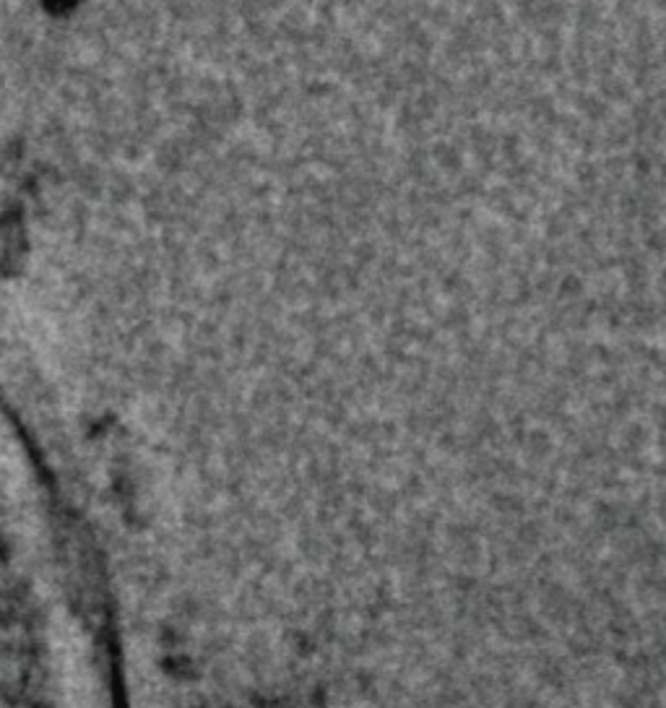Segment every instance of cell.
Returning <instances> with one entry per match:
<instances>
[{
    "instance_id": "1",
    "label": "cell",
    "mask_w": 666,
    "mask_h": 708,
    "mask_svg": "<svg viewBox=\"0 0 666 708\" xmlns=\"http://www.w3.org/2000/svg\"><path fill=\"white\" fill-rule=\"evenodd\" d=\"M79 0H44V5L47 8H55V11H68V8H73Z\"/></svg>"
}]
</instances>
